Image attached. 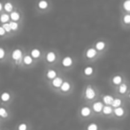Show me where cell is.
<instances>
[{"instance_id": "cell-1", "label": "cell", "mask_w": 130, "mask_h": 130, "mask_svg": "<svg viewBox=\"0 0 130 130\" xmlns=\"http://www.w3.org/2000/svg\"><path fill=\"white\" fill-rule=\"evenodd\" d=\"M20 58H21V51L20 50H15L12 52V58L15 60H18V59H20Z\"/></svg>"}, {"instance_id": "cell-2", "label": "cell", "mask_w": 130, "mask_h": 130, "mask_svg": "<svg viewBox=\"0 0 130 130\" xmlns=\"http://www.w3.org/2000/svg\"><path fill=\"white\" fill-rule=\"evenodd\" d=\"M86 97L89 99H92V98L95 97V91L90 89V88H89V89H87L86 90Z\"/></svg>"}, {"instance_id": "cell-3", "label": "cell", "mask_w": 130, "mask_h": 130, "mask_svg": "<svg viewBox=\"0 0 130 130\" xmlns=\"http://www.w3.org/2000/svg\"><path fill=\"white\" fill-rule=\"evenodd\" d=\"M96 54H97V51H96V50H94V49H89L88 50V51H87V57L88 58H94L95 56H96Z\"/></svg>"}, {"instance_id": "cell-4", "label": "cell", "mask_w": 130, "mask_h": 130, "mask_svg": "<svg viewBox=\"0 0 130 130\" xmlns=\"http://www.w3.org/2000/svg\"><path fill=\"white\" fill-rule=\"evenodd\" d=\"M72 58H70V57H65L64 59H63V65H65V66H69V65H72Z\"/></svg>"}, {"instance_id": "cell-5", "label": "cell", "mask_w": 130, "mask_h": 130, "mask_svg": "<svg viewBox=\"0 0 130 130\" xmlns=\"http://www.w3.org/2000/svg\"><path fill=\"white\" fill-rule=\"evenodd\" d=\"M93 108H94V110L96 111V112H101L102 109L103 108V105H102V103H100V102H98V103H96V104H94V105H93Z\"/></svg>"}, {"instance_id": "cell-6", "label": "cell", "mask_w": 130, "mask_h": 130, "mask_svg": "<svg viewBox=\"0 0 130 130\" xmlns=\"http://www.w3.org/2000/svg\"><path fill=\"white\" fill-rule=\"evenodd\" d=\"M113 98L111 97V96H105V98H104V102H105L106 105H112V102H113Z\"/></svg>"}, {"instance_id": "cell-7", "label": "cell", "mask_w": 130, "mask_h": 130, "mask_svg": "<svg viewBox=\"0 0 130 130\" xmlns=\"http://www.w3.org/2000/svg\"><path fill=\"white\" fill-rule=\"evenodd\" d=\"M52 84L54 85L55 87H61V85L63 84L62 83V80L60 78H55L52 81Z\"/></svg>"}, {"instance_id": "cell-8", "label": "cell", "mask_w": 130, "mask_h": 130, "mask_svg": "<svg viewBox=\"0 0 130 130\" xmlns=\"http://www.w3.org/2000/svg\"><path fill=\"white\" fill-rule=\"evenodd\" d=\"M55 58H56V56L53 52H49L47 54V60L49 62H52L55 60Z\"/></svg>"}, {"instance_id": "cell-9", "label": "cell", "mask_w": 130, "mask_h": 130, "mask_svg": "<svg viewBox=\"0 0 130 130\" xmlns=\"http://www.w3.org/2000/svg\"><path fill=\"white\" fill-rule=\"evenodd\" d=\"M123 7L124 9L127 12H130V0H126L123 4Z\"/></svg>"}, {"instance_id": "cell-10", "label": "cell", "mask_w": 130, "mask_h": 130, "mask_svg": "<svg viewBox=\"0 0 130 130\" xmlns=\"http://www.w3.org/2000/svg\"><path fill=\"white\" fill-rule=\"evenodd\" d=\"M105 43L104 42H98V43H97V44H96V48L98 49V51H102L104 48H105Z\"/></svg>"}, {"instance_id": "cell-11", "label": "cell", "mask_w": 130, "mask_h": 130, "mask_svg": "<svg viewBox=\"0 0 130 130\" xmlns=\"http://www.w3.org/2000/svg\"><path fill=\"white\" fill-rule=\"evenodd\" d=\"M0 20H1V21L5 23L6 21L9 20V15L6 14V13H4V14L1 15V17H0Z\"/></svg>"}, {"instance_id": "cell-12", "label": "cell", "mask_w": 130, "mask_h": 130, "mask_svg": "<svg viewBox=\"0 0 130 130\" xmlns=\"http://www.w3.org/2000/svg\"><path fill=\"white\" fill-rule=\"evenodd\" d=\"M89 113H90V110H89V108H88V107H84V108H82V110H81V114H82L83 116L89 115Z\"/></svg>"}, {"instance_id": "cell-13", "label": "cell", "mask_w": 130, "mask_h": 130, "mask_svg": "<svg viewBox=\"0 0 130 130\" xmlns=\"http://www.w3.org/2000/svg\"><path fill=\"white\" fill-rule=\"evenodd\" d=\"M70 89V84L68 82H64L61 85V89L63 91H67Z\"/></svg>"}, {"instance_id": "cell-14", "label": "cell", "mask_w": 130, "mask_h": 130, "mask_svg": "<svg viewBox=\"0 0 130 130\" xmlns=\"http://www.w3.org/2000/svg\"><path fill=\"white\" fill-rule=\"evenodd\" d=\"M11 18H12V20H19V18H20V14H19L17 12H12L11 13Z\"/></svg>"}, {"instance_id": "cell-15", "label": "cell", "mask_w": 130, "mask_h": 130, "mask_svg": "<svg viewBox=\"0 0 130 130\" xmlns=\"http://www.w3.org/2000/svg\"><path fill=\"white\" fill-rule=\"evenodd\" d=\"M9 98H10V95L8 94V93H6V92H5V93H3L2 96H1V99L4 102L8 101V100H9Z\"/></svg>"}, {"instance_id": "cell-16", "label": "cell", "mask_w": 130, "mask_h": 130, "mask_svg": "<svg viewBox=\"0 0 130 130\" xmlns=\"http://www.w3.org/2000/svg\"><path fill=\"white\" fill-rule=\"evenodd\" d=\"M47 2L46 1H44V0H42V1H40L39 2V7L42 8V9H44V8L47 7Z\"/></svg>"}, {"instance_id": "cell-17", "label": "cell", "mask_w": 130, "mask_h": 130, "mask_svg": "<svg viewBox=\"0 0 130 130\" xmlns=\"http://www.w3.org/2000/svg\"><path fill=\"white\" fill-rule=\"evenodd\" d=\"M47 76L49 78H51V79H53V78H55V76H56V72L53 71V70H50L47 73Z\"/></svg>"}, {"instance_id": "cell-18", "label": "cell", "mask_w": 130, "mask_h": 130, "mask_svg": "<svg viewBox=\"0 0 130 130\" xmlns=\"http://www.w3.org/2000/svg\"><path fill=\"white\" fill-rule=\"evenodd\" d=\"M84 73H85V74H87V75H89V74H91V73H93V68L90 67V66L86 67L85 70H84Z\"/></svg>"}, {"instance_id": "cell-19", "label": "cell", "mask_w": 130, "mask_h": 130, "mask_svg": "<svg viewBox=\"0 0 130 130\" xmlns=\"http://www.w3.org/2000/svg\"><path fill=\"white\" fill-rule=\"evenodd\" d=\"M31 55H32V57H34V58H38L40 55V51L38 50H33L31 51Z\"/></svg>"}, {"instance_id": "cell-20", "label": "cell", "mask_w": 130, "mask_h": 130, "mask_svg": "<svg viewBox=\"0 0 130 130\" xmlns=\"http://www.w3.org/2000/svg\"><path fill=\"white\" fill-rule=\"evenodd\" d=\"M115 113L117 116H121L124 113V110L122 108H117L115 109Z\"/></svg>"}, {"instance_id": "cell-21", "label": "cell", "mask_w": 130, "mask_h": 130, "mask_svg": "<svg viewBox=\"0 0 130 130\" xmlns=\"http://www.w3.org/2000/svg\"><path fill=\"white\" fill-rule=\"evenodd\" d=\"M4 9L7 12H11L12 10V5L11 3H6L4 4Z\"/></svg>"}, {"instance_id": "cell-22", "label": "cell", "mask_w": 130, "mask_h": 130, "mask_svg": "<svg viewBox=\"0 0 130 130\" xmlns=\"http://www.w3.org/2000/svg\"><path fill=\"white\" fill-rule=\"evenodd\" d=\"M24 62H25V64H27V65L31 64V62H32V58H31V57H29V56H26L25 58H24Z\"/></svg>"}, {"instance_id": "cell-23", "label": "cell", "mask_w": 130, "mask_h": 130, "mask_svg": "<svg viewBox=\"0 0 130 130\" xmlns=\"http://www.w3.org/2000/svg\"><path fill=\"white\" fill-rule=\"evenodd\" d=\"M120 104H121V101L119 100V98H117V99H114V100H113V102H112V105H113L114 107H117V106H119Z\"/></svg>"}, {"instance_id": "cell-24", "label": "cell", "mask_w": 130, "mask_h": 130, "mask_svg": "<svg viewBox=\"0 0 130 130\" xmlns=\"http://www.w3.org/2000/svg\"><path fill=\"white\" fill-rule=\"evenodd\" d=\"M113 82L115 84H119V83L121 82V77L120 76H115L113 78Z\"/></svg>"}, {"instance_id": "cell-25", "label": "cell", "mask_w": 130, "mask_h": 130, "mask_svg": "<svg viewBox=\"0 0 130 130\" xmlns=\"http://www.w3.org/2000/svg\"><path fill=\"white\" fill-rule=\"evenodd\" d=\"M103 110H104V113H105V114H109V113L112 112V108L109 107V106H105V107H104Z\"/></svg>"}, {"instance_id": "cell-26", "label": "cell", "mask_w": 130, "mask_h": 130, "mask_svg": "<svg viewBox=\"0 0 130 130\" xmlns=\"http://www.w3.org/2000/svg\"><path fill=\"white\" fill-rule=\"evenodd\" d=\"M3 28H4V30L5 31H7V32H9L10 30H11V26H10V23H4V25H3Z\"/></svg>"}, {"instance_id": "cell-27", "label": "cell", "mask_w": 130, "mask_h": 130, "mask_svg": "<svg viewBox=\"0 0 130 130\" xmlns=\"http://www.w3.org/2000/svg\"><path fill=\"white\" fill-rule=\"evenodd\" d=\"M123 20L124 22L126 23V24H129L130 23V15L129 14H126L124 16V19H123Z\"/></svg>"}, {"instance_id": "cell-28", "label": "cell", "mask_w": 130, "mask_h": 130, "mask_svg": "<svg viewBox=\"0 0 130 130\" xmlns=\"http://www.w3.org/2000/svg\"><path fill=\"white\" fill-rule=\"evenodd\" d=\"M0 116L1 117H6L7 116V112L4 108H0Z\"/></svg>"}, {"instance_id": "cell-29", "label": "cell", "mask_w": 130, "mask_h": 130, "mask_svg": "<svg viewBox=\"0 0 130 130\" xmlns=\"http://www.w3.org/2000/svg\"><path fill=\"white\" fill-rule=\"evenodd\" d=\"M10 26H11V28L13 29V30L17 29V28H18V24H17V23H16L15 21L10 22Z\"/></svg>"}, {"instance_id": "cell-30", "label": "cell", "mask_w": 130, "mask_h": 130, "mask_svg": "<svg viewBox=\"0 0 130 130\" xmlns=\"http://www.w3.org/2000/svg\"><path fill=\"white\" fill-rule=\"evenodd\" d=\"M126 90V86L125 84H122L121 86L119 87V92L120 93H125Z\"/></svg>"}, {"instance_id": "cell-31", "label": "cell", "mask_w": 130, "mask_h": 130, "mask_svg": "<svg viewBox=\"0 0 130 130\" xmlns=\"http://www.w3.org/2000/svg\"><path fill=\"white\" fill-rule=\"evenodd\" d=\"M88 130H98V126L96 124H91L88 126Z\"/></svg>"}, {"instance_id": "cell-32", "label": "cell", "mask_w": 130, "mask_h": 130, "mask_svg": "<svg viewBox=\"0 0 130 130\" xmlns=\"http://www.w3.org/2000/svg\"><path fill=\"white\" fill-rule=\"evenodd\" d=\"M27 129V126L25 124H21L19 126V130H26Z\"/></svg>"}, {"instance_id": "cell-33", "label": "cell", "mask_w": 130, "mask_h": 130, "mask_svg": "<svg viewBox=\"0 0 130 130\" xmlns=\"http://www.w3.org/2000/svg\"><path fill=\"white\" fill-rule=\"evenodd\" d=\"M4 56V51L2 48H0V58H2Z\"/></svg>"}, {"instance_id": "cell-34", "label": "cell", "mask_w": 130, "mask_h": 130, "mask_svg": "<svg viewBox=\"0 0 130 130\" xmlns=\"http://www.w3.org/2000/svg\"><path fill=\"white\" fill-rule=\"evenodd\" d=\"M4 32H5V30H4V28L3 27H0V36H3L4 34Z\"/></svg>"}, {"instance_id": "cell-35", "label": "cell", "mask_w": 130, "mask_h": 130, "mask_svg": "<svg viewBox=\"0 0 130 130\" xmlns=\"http://www.w3.org/2000/svg\"><path fill=\"white\" fill-rule=\"evenodd\" d=\"M1 9H2V4L0 3V10H1Z\"/></svg>"}, {"instance_id": "cell-36", "label": "cell", "mask_w": 130, "mask_h": 130, "mask_svg": "<svg viewBox=\"0 0 130 130\" xmlns=\"http://www.w3.org/2000/svg\"><path fill=\"white\" fill-rule=\"evenodd\" d=\"M129 97H130V95H129Z\"/></svg>"}]
</instances>
